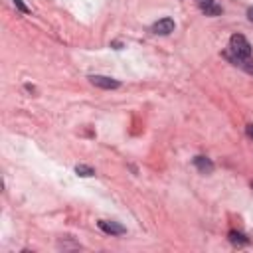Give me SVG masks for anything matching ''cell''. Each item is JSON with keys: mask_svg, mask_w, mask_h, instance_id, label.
Segmentation results:
<instances>
[{"mask_svg": "<svg viewBox=\"0 0 253 253\" xmlns=\"http://www.w3.org/2000/svg\"><path fill=\"white\" fill-rule=\"evenodd\" d=\"M97 225H99L101 231H105V233H109V235H123V233H126V227L121 225L119 221H107V219H101V221H97Z\"/></svg>", "mask_w": 253, "mask_h": 253, "instance_id": "7a4b0ae2", "label": "cell"}, {"mask_svg": "<svg viewBox=\"0 0 253 253\" xmlns=\"http://www.w3.org/2000/svg\"><path fill=\"white\" fill-rule=\"evenodd\" d=\"M152 32L158 34V36H168L174 32V20L172 18H162L158 22L152 24Z\"/></svg>", "mask_w": 253, "mask_h": 253, "instance_id": "3957f363", "label": "cell"}, {"mask_svg": "<svg viewBox=\"0 0 253 253\" xmlns=\"http://www.w3.org/2000/svg\"><path fill=\"white\" fill-rule=\"evenodd\" d=\"M247 18H249V20H251V22H253V6H251V8H249V10H247Z\"/></svg>", "mask_w": 253, "mask_h": 253, "instance_id": "7c38bea8", "label": "cell"}, {"mask_svg": "<svg viewBox=\"0 0 253 253\" xmlns=\"http://www.w3.org/2000/svg\"><path fill=\"white\" fill-rule=\"evenodd\" d=\"M14 4H16V8H18L20 12H24V14H28V12H30V8H28V6H26L22 0H14Z\"/></svg>", "mask_w": 253, "mask_h": 253, "instance_id": "30bf717a", "label": "cell"}, {"mask_svg": "<svg viewBox=\"0 0 253 253\" xmlns=\"http://www.w3.org/2000/svg\"><path fill=\"white\" fill-rule=\"evenodd\" d=\"M229 241L233 243V245H247L249 243V237L245 235V233H241V231H229Z\"/></svg>", "mask_w": 253, "mask_h": 253, "instance_id": "52a82bcc", "label": "cell"}, {"mask_svg": "<svg viewBox=\"0 0 253 253\" xmlns=\"http://www.w3.org/2000/svg\"><path fill=\"white\" fill-rule=\"evenodd\" d=\"M194 166L202 172V174H211L213 172V162L208 156H196L194 158Z\"/></svg>", "mask_w": 253, "mask_h": 253, "instance_id": "8992f818", "label": "cell"}, {"mask_svg": "<svg viewBox=\"0 0 253 253\" xmlns=\"http://www.w3.org/2000/svg\"><path fill=\"white\" fill-rule=\"evenodd\" d=\"M89 81H91L93 85L101 87V89H117V87L121 85L117 79H111V77H107V75H89Z\"/></svg>", "mask_w": 253, "mask_h": 253, "instance_id": "277c9868", "label": "cell"}, {"mask_svg": "<svg viewBox=\"0 0 253 253\" xmlns=\"http://www.w3.org/2000/svg\"><path fill=\"white\" fill-rule=\"evenodd\" d=\"M196 4L206 16H219L221 14V6L215 0H196Z\"/></svg>", "mask_w": 253, "mask_h": 253, "instance_id": "5b68a950", "label": "cell"}, {"mask_svg": "<svg viewBox=\"0 0 253 253\" xmlns=\"http://www.w3.org/2000/svg\"><path fill=\"white\" fill-rule=\"evenodd\" d=\"M251 186H253V184H251Z\"/></svg>", "mask_w": 253, "mask_h": 253, "instance_id": "4fadbf2b", "label": "cell"}, {"mask_svg": "<svg viewBox=\"0 0 253 253\" xmlns=\"http://www.w3.org/2000/svg\"><path fill=\"white\" fill-rule=\"evenodd\" d=\"M245 132H247V134H249V136H251V138H253V123H251V125H247V126H245Z\"/></svg>", "mask_w": 253, "mask_h": 253, "instance_id": "8fae6325", "label": "cell"}, {"mask_svg": "<svg viewBox=\"0 0 253 253\" xmlns=\"http://www.w3.org/2000/svg\"><path fill=\"white\" fill-rule=\"evenodd\" d=\"M241 67H243L247 73H251V75H253V59H251V57L243 59V61H241Z\"/></svg>", "mask_w": 253, "mask_h": 253, "instance_id": "9c48e42d", "label": "cell"}, {"mask_svg": "<svg viewBox=\"0 0 253 253\" xmlns=\"http://www.w3.org/2000/svg\"><path fill=\"white\" fill-rule=\"evenodd\" d=\"M227 57L235 63V65H241L243 59L251 57V43L245 40V36L241 34H233L229 38V53Z\"/></svg>", "mask_w": 253, "mask_h": 253, "instance_id": "6da1fadb", "label": "cell"}, {"mask_svg": "<svg viewBox=\"0 0 253 253\" xmlns=\"http://www.w3.org/2000/svg\"><path fill=\"white\" fill-rule=\"evenodd\" d=\"M75 172H77V176H83V178L95 174V170H93L91 166H85V164H77V166H75Z\"/></svg>", "mask_w": 253, "mask_h": 253, "instance_id": "ba28073f", "label": "cell"}]
</instances>
